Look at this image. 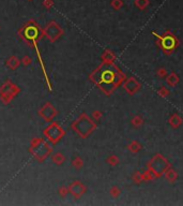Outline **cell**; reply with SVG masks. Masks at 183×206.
I'll return each mask as SVG.
<instances>
[{
	"label": "cell",
	"mask_w": 183,
	"mask_h": 206,
	"mask_svg": "<svg viewBox=\"0 0 183 206\" xmlns=\"http://www.w3.org/2000/svg\"><path fill=\"white\" fill-rule=\"evenodd\" d=\"M91 79L106 94H110L124 81L125 74L111 61H104L91 75Z\"/></svg>",
	"instance_id": "cell-1"
},
{
	"label": "cell",
	"mask_w": 183,
	"mask_h": 206,
	"mask_svg": "<svg viewBox=\"0 0 183 206\" xmlns=\"http://www.w3.org/2000/svg\"><path fill=\"white\" fill-rule=\"evenodd\" d=\"M170 167H171V164L169 163V161L162 153H156L155 156H153L147 164L148 170L153 174L155 178L162 177L166 172V170L169 169Z\"/></svg>",
	"instance_id": "cell-2"
},
{
	"label": "cell",
	"mask_w": 183,
	"mask_h": 206,
	"mask_svg": "<svg viewBox=\"0 0 183 206\" xmlns=\"http://www.w3.org/2000/svg\"><path fill=\"white\" fill-rule=\"evenodd\" d=\"M152 35H154L157 38V45L160 44V46L162 47V50H164V53L166 55H171V53L179 46V40L174 33L170 30H167L164 35H157L155 31H153Z\"/></svg>",
	"instance_id": "cell-3"
},
{
	"label": "cell",
	"mask_w": 183,
	"mask_h": 206,
	"mask_svg": "<svg viewBox=\"0 0 183 206\" xmlns=\"http://www.w3.org/2000/svg\"><path fill=\"white\" fill-rule=\"evenodd\" d=\"M123 87H124V89L127 90V94L133 96V94H135L136 92L140 89L142 84H140L135 77H129V79H127V81L124 82Z\"/></svg>",
	"instance_id": "cell-4"
},
{
	"label": "cell",
	"mask_w": 183,
	"mask_h": 206,
	"mask_svg": "<svg viewBox=\"0 0 183 206\" xmlns=\"http://www.w3.org/2000/svg\"><path fill=\"white\" fill-rule=\"evenodd\" d=\"M168 123H169V125L171 126L174 129H177V128H179L182 125L183 119L181 118L177 113H174V114L169 117V119H168Z\"/></svg>",
	"instance_id": "cell-5"
},
{
	"label": "cell",
	"mask_w": 183,
	"mask_h": 206,
	"mask_svg": "<svg viewBox=\"0 0 183 206\" xmlns=\"http://www.w3.org/2000/svg\"><path fill=\"white\" fill-rule=\"evenodd\" d=\"M164 176H165L166 180H167L168 182H170V184H174V182L178 179V173H177L174 169H171V167L166 170V172L164 173Z\"/></svg>",
	"instance_id": "cell-6"
},
{
	"label": "cell",
	"mask_w": 183,
	"mask_h": 206,
	"mask_svg": "<svg viewBox=\"0 0 183 206\" xmlns=\"http://www.w3.org/2000/svg\"><path fill=\"white\" fill-rule=\"evenodd\" d=\"M167 79H166V83L170 86V87H174L177 84L180 82V79H179L178 74L176 72H171L169 75H167Z\"/></svg>",
	"instance_id": "cell-7"
},
{
	"label": "cell",
	"mask_w": 183,
	"mask_h": 206,
	"mask_svg": "<svg viewBox=\"0 0 183 206\" xmlns=\"http://www.w3.org/2000/svg\"><path fill=\"white\" fill-rule=\"evenodd\" d=\"M127 148H129L130 151H132V153H139L140 150H142V144H140L138 141H133V142L130 143V145L127 146Z\"/></svg>",
	"instance_id": "cell-8"
},
{
	"label": "cell",
	"mask_w": 183,
	"mask_h": 206,
	"mask_svg": "<svg viewBox=\"0 0 183 206\" xmlns=\"http://www.w3.org/2000/svg\"><path fill=\"white\" fill-rule=\"evenodd\" d=\"M134 3H135V6L139 10H145L149 6L150 1H149V0H135Z\"/></svg>",
	"instance_id": "cell-9"
},
{
	"label": "cell",
	"mask_w": 183,
	"mask_h": 206,
	"mask_svg": "<svg viewBox=\"0 0 183 206\" xmlns=\"http://www.w3.org/2000/svg\"><path fill=\"white\" fill-rule=\"evenodd\" d=\"M26 35H27V38H29V39L34 40L35 38L38 37L37 28H34V27H30V28H28V29H27V31H26Z\"/></svg>",
	"instance_id": "cell-10"
},
{
	"label": "cell",
	"mask_w": 183,
	"mask_h": 206,
	"mask_svg": "<svg viewBox=\"0 0 183 206\" xmlns=\"http://www.w3.org/2000/svg\"><path fill=\"white\" fill-rule=\"evenodd\" d=\"M142 123H144V119H142V117L139 116V115H137V116H135L133 119H132V125L136 128L140 127Z\"/></svg>",
	"instance_id": "cell-11"
},
{
	"label": "cell",
	"mask_w": 183,
	"mask_h": 206,
	"mask_svg": "<svg viewBox=\"0 0 183 206\" xmlns=\"http://www.w3.org/2000/svg\"><path fill=\"white\" fill-rule=\"evenodd\" d=\"M154 178L155 177L153 176V174L151 173L149 170L142 172V179H144V182H151V180H153Z\"/></svg>",
	"instance_id": "cell-12"
},
{
	"label": "cell",
	"mask_w": 183,
	"mask_h": 206,
	"mask_svg": "<svg viewBox=\"0 0 183 206\" xmlns=\"http://www.w3.org/2000/svg\"><path fill=\"white\" fill-rule=\"evenodd\" d=\"M157 94H159V96H161L162 98H167L170 92L169 90H168V88H166L165 86H161V88L157 90Z\"/></svg>",
	"instance_id": "cell-13"
},
{
	"label": "cell",
	"mask_w": 183,
	"mask_h": 206,
	"mask_svg": "<svg viewBox=\"0 0 183 206\" xmlns=\"http://www.w3.org/2000/svg\"><path fill=\"white\" fill-rule=\"evenodd\" d=\"M133 180L135 184H140L142 182H144V179H142V173H140L139 171L135 172V174L133 175Z\"/></svg>",
	"instance_id": "cell-14"
},
{
	"label": "cell",
	"mask_w": 183,
	"mask_h": 206,
	"mask_svg": "<svg viewBox=\"0 0 183 206\" xmlns=\"http://www.w3.org/2000/svg\"><path fill=\"white\" fill-rule=\"evenodd\" d=\"M111 6H113V9L119 10L123 6V2H122V0H113L111 1Z\"/></svg>",
	"instance_id": "cell-15"
},
{
	"label": "cell",
	"mask_w": 183,
	"mask_h": 206,
	"mask_svg": "<svg viewBox=\"0 0 183 206\" xmlns=\"http://www.w3.org/2000/svg\"><path fill=\"white\" fill-rule=\"evenodd\" d=\"M156 74H157V76H159V77L164 79V77L167 76V70H166L165 68H160L159 70H157Z\"/></svg>",
	"instance_id": "cell-16"
},
{
	"label": "cell",
	"mask_w": 183,
	"mask_h": 206,
	"mask_svg": "<svg viewBox=\"0 0 183 206\" xmlns=\"http://www.w3.org/2000/svg\"><path fill=\"white\" fill-rule=\"evenodd\" d=\"M113 60H115V56H113L110 52H106V54H105V56H104V61L113 62Z\"/></svg>",
	"instance_id": "cell-17"
},
{
	"label": "cell",
	"mask_w": 183,
	"mask_h": 206,
	"mask_svg": "<svg viewBox=\"0 0 183 206\" xmlns=\"http://www.w3.org/2000/svg\"><path fill=\"white\" fill-rule=\"evenodd\" d=\"M111 193H113V197H118V195L120 194V190L118 188H113V191H111Z\"/></svg>",
	"instance_id": "cell-18"
},
{
	"label": "cell",
	"mask_w": 183,
	"mask_h": 206,
	"mask_svg": "<svg viewBox=\"0 0 183 206\" xmlns=\"http://www.w3.org/2000/svg\"><path fill=\"white\" fill-rule=\"evenodd\" d=\"M110 162H111V164H113V165L117 164V163H118V159L115 158V157H113V158L110 159Z\"/></svg>",
	"instance_id": "cell-19"
}]
</instances>
